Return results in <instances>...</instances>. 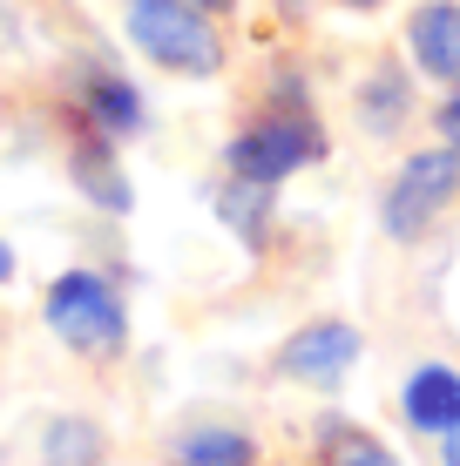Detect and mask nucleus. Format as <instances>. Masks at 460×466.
Returning a JSON list of instances; mask_svg holds the SVG:
<instances>
[{
    "instance_id": "f257e3e1",
    "label": "nucleus",
    "mask_w": 460,
    "mask_h": 466,
    "mask_svg": "<svg viewBox=\"0 0 460 466\" xmlns=\"http://www.w3.org/2000/svg\"><path fill=\"white\" fill-rule=\"evenodd\" d=\"M325 156V122L305 108V88H298V75H284L278 82V108H264L250 128H237L224 163L230 176H250V183H284V176L312 169Z\"/></svg>"
},
{
    "instance_id": "f03ea898",
    "label": "nucleus",
    "mask_w": 460,
    "mask_h": 466,
    "mask_svg": "<svg viewBox=\"0 0 460 466\" xmlns=\"http://www.w3.org/2000/svg\"><path fill=\"white\" fill-rule=\"evenodd\" d=\"M122 27H129L136 55L169 75L203 82L224 68V35L210 27V7H197V0H122Z\"/></svg>"
},
{
    "instance_id": "7ed1b4c3",
    "label": "nucleus",
    "mask_w": 460,
    "mask_h": 466,
    "mask_svg": "<svg viewBox=\"0 0 460 466\" xmlns=\"http://www.w3.org/2000/svg\"><path fill=\"white\" fill-rule=\"evenodd\" d=\"M41 318L68 351L82 359H122L129 345V311H122V291L102 278V270H61L41 298Z\"/></svg>"
},
{
    "instance_id": "20e7f679",
    "label": "nucleus",
    "mask_w": 460,
    "mask_h": 466,
    "mask_svg": "<svg viewBox=\"0 0 460 466\" xmlns=\"http://www.w3.org/2000/svg\"><path fill=\"white\" fill-rule=\"evenodd\" d=\"M454 197H460V149H447V142H440V149H420V156L400 163V176H393L386 197H379V230H386L393 244H420Z\"/></svg>"
},
{
    "instance_id": "39448f33",
    "label": "nucleus",
    "mask_w": 460,
    "mask_h": 466,
    "mask_svg": "<svg viewBox=\"0 0 460 466\" xmlns=\"http://www.w3.org/2000/svg\"><path fill=\"white\" fill-rule=\"evenodd\" d=\"M359 351H366V339L345 318H312V325H298L278 345V372L291 385H339L359 365Z\"/></svg>"
},
{
    "instance_id": "423d86ee",
    "label": "nucleus",
    "mask_w": 460,
    "mask_h": 466,
    "mask_svg": "<svg viewBox=\"0 0 460 466\" xmlns=\"http://www.w3.org/2000/svg\"><path fill=\"white\" fill-rule=\"evenodd\" d=\"M406 55L426 82L460 88V0H420L406 14Z\"/></svg>"
},
{
    "instance_id": "0eeeda50",
    "label": "nucleus",
    "mask_w": 460,
    "mask_h": 466,
    "mask_svg": "<svg viewBox=\"0 0 460 466\" xmlns=\"http://www.w3.org/2000/svg\"><path fill=\"white\" fill-rule=\"evenodd\" d=\"M82 122L95 128V136L122 142V136H142L149 108H142L136 82H122V75H108V68H88L82 75Z\"/></svg>"
},
{
    "instance_id": "6e6552de",
    "label": "nucleus",
    "mask_w": 460,
    "mask_h": 466,
    "mask_svg": "<svg viewBox=\"0 0 460 466\" xmlns=\"http://www.w3.org/2000/svg\"><path fill=\"white\" fill-rule=\"evenodd\" d=\"M68 176H75V189L95 203V210H108V217H129V203H136V189H129V176H122L116 163V149H108V136H88L68 149Z\"/></svg>"
},
{
    "instance_id": "1a4fd4ad",
    "label": "nucleus",
    "mask_w": 460,
    "mask_h": 466,
    "mask_svg": "<svg viewBox=\"0 0 460 466\" xmlns=\"http://www.w3.org/2000/svg\"><path fill=\"white\" fill-rule=\"evenodd\" d=\"M400 406H406V426L454 432L460 426V372H454V365H420V372L406 379Z\"/></svg>"
},
{
    "instance_id": "9d476101",
    "label": "nucleus",
    "mask_w": 460,
    "mask_h": 466,
    "mask_svg": "<svg viewBox=\"0 0 460 466\" xmlns=\"http://www.w3.org/2000/svg\"><path fill=\"white\" fill-rule=\"evenodd\" d=\"M406 116H414V82H406L393 61H379L366 82H359V128H366V136H393Z\"/></svg>"
},
{
    "instance_id": "9b49d317",
    "label": "nucleus",
    "mask_w": 460,
    "mask_h": 466,
    "mask_svg": "<svg viewBox=\"0 0 460 466\" xmlns=\"http://www.w3.org/2000/svg\"><path fill=\"white\" fill-rule=\"evenodd\" d=\"M169 466H258V440L237 426H189L169 446Z\"/></svg>"
},
{
    "instance_id": "f8f14e48",
    "label": "nucleus",
    "mask_w": 460,
    "mask_h": 466,
    "mask_svg": "<svg viewBox=\"0 0 460 466\" xmlns=\"http://www.w3.org/2000/svg\"><path fill=\"white\" fill-rule=\"evenodd\" d=\"M217 217L244 237L250 250H264V230H271V183H250V176H230L217 189Z\"/></svg>"
},
{
    "instance_id": "ddd939ff",
    "label": "nucleus",
    "mask_w": 460,
    "mask_h": 466,
    "mask_svg": "<svg viewBox=\"0 0 460 466\" xmlns=\"http://www.w3.org/2000/svg\"><path fill=\"white\" fill-rule=\"evenodd\" d=\"M108 440L95 420H47L41 432V466H102Z\"/></svg>"
},
{
    "instance_id": "4468645a",
    "label": "nucleus",
    "mask_w": 460,
    "mask_h": 466,
    "mask_svg": "<svg viewBox=\"0 0 460 466\" xmlns=\"http://www.w3.org/2000/svg\"><path fill=\"white\" fill-rule=\"evenodd\" d=\"M319 466H400V460H393L366 426L325 420V426H319Z\"/></svg>"
},
{
    "instance_id": "2eb2a0df",
    "label": "nucleus",
    "mask_w": 460,
    "mask_h": 466,
    "mask_svg": "<svg viewBox=\"0 0 460 466\" xmlns=\"http://www.w3.org/2000/svg\"><path fill=\"white\" fill-rule=\"evenodd\" d=\"M434 128H440V142H447V149H460V88L447 95V102H440V116H434Z\"/></svg>"
},
{
    "instance_id": "dca6fc26",
    "label": "nucleus",
    "mask_w": 460,
    "mask_h": 466,
    "mask_svg": "<svg viewBox=\"0 0 460 466\" xmlns=\"http://www.w3.org/2000/svg\"><path fill=\"white\" fill-rule=\"evenodd\" d=\"M440 440H447V446H440V460H447V466H460V426H454V432H440Z\"/></svg>"
},
{
    "instance_id": "f3484780",
    "label": "nucleus",
    "mask_w": 460,
    "mask_h": 466,
    "mask_svg": "<svg viewBox=\"0 0 460 466\" xmlns=\"http://www.w3.org/2000/svg\"><path fill=\"white\" fill-rule=\"evenodd\" d=\"M339 7H353V14H373V7H386V0H339Z\"/></svg>"
},
{
    "instance_id": "a211bd4d",
    "label": "nucleus",
    "mask_w": 460,
    "mask_h": 466,
    "mask_svg": "<svg viewBox=\"0 0 460 466\" xmlns=\"http://www.w3.org/2000/svg\"><path fill=\"white\" fill-rule=\"evenodd\" d=\"M7 278H14V250L0 244V284H7Z\"/></svg>"
},
{
    "instance_id": "6ab92c4d",
    "label": "nucleus",
    "mask_w": 460,
    "mask_h": 466,
    "mask_svg": "<svg viewBox=\"0 0 460 466\" xmlns=\"http://www.w3.org/2000/svg\"><path fill=\"white\" fill-rule=\"evenodd\" d=\"M197 7H210V14H230V7H237V0H197Z\"/></svg>"
}]
</instances>
